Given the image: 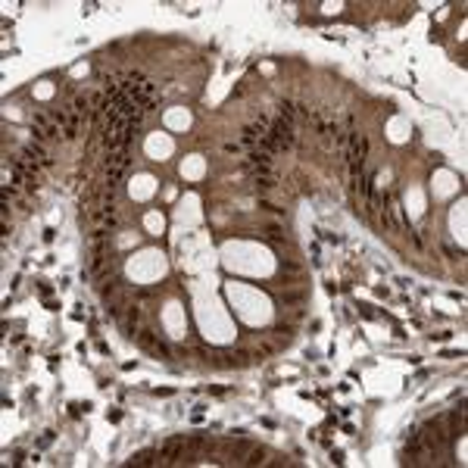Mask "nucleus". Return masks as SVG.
I'll return each mask as SVG.
<instances>
[{
	"label": "nucleus",
	"mask_w": 468,
	"mask_h": 468,
	"mask_svg": "<svg viewBox=\"0 0 468 468\" xmlns=\"http://www.w3.org/2000/svg\"><path fill=\"white\" fill-rule=\"evenodd\" d=\"M137 319H140V309L131 306V309H128V319H125V334H128V337H134V325H137Z\"/></svg>",
	"instance_id": "423d86ee"
},
{
	"label": "nucleus",
	"mask_w": 468,
	"mask_h": 468,
	"mask_svg": "<svg viewBox=\"0 0 468 468\" xmlns=\"http://www.w3.org/2000/svg\"><path fill=\"white\" fill-rule=\"evenodd\" d=\"M203 447H206V440H203V437H191V440H187V450H191V453L203 450Z\"/></svg>",
	"instance_id": "f8f14e48"
},
{
	"label": "nucleus",
	"mask_w": 468,
	"mask_h": 468,
	"mask_svg": "<svg viewBox=\"0 0 468 468\" xmlns=\"http://www.w3.org/2000/svg\"><path fill=\"white\" fill-rule=\"evenodd\" d=\"M275 334H278V341H281V344H290V341H294V328H290V325H278V328H275Z\"/></svg>",
	"instance_id": "9d476101"
},
{
	"label": "nucleus",
	"mask_w": 468,
	"mask_h": 468,
	"mask_svg": "<svg viewBox=\"0 0 468 468\" xmlns=\"http://www.w3.org/2000/svg\"><path fill=\"white\" fill-rule=\"evenodd\" d=\"M156 456L159 453H153V450H144V453H134L131 459H128V465H153L156 462Z\"/></svg>",
	"instance_id": "39448f33"
},
{
	"label": "nucleus",
	"mask_w": 468,
	"mask_h": 468,
	"mask_svg": "<svg viewBox=\"0 0 468 468\" xmlns=\"http://www.w3.org/2000/svg\"><path fill=\"white\" fill-rule=\"evenodd\" d=\"M253 184H256V191H259V194H265V191H272V187H278L272 175H256V181H253Z\"/></svg>",
	"instance_id": "0eeeda50"
},
{
	"label": "nucleus",
	"mask_w": 468,
	"mask_h": 468,
	"mask_svg": "<svg viewBox=\"0 0 468 468\" xmlns=\"http://www.w3.org/2000/svg\"><path fill=\"white\" fill-rule=\"evenodd\" d=\"M418 437H421V443H425L428 450H440V447H447V443L453 440L450 431L440 428V421H428V425H425V434H418Z\"/></svg>",
	"instance_id": "f03ea898"
},
{
	"label": "nucleus",
	"mask_w": 468,
	"mask_h": 468,
	"mask_svg": "<svg viewBox=\"0 0 468 468\" xmlns=\"http://www.w3.org/2000/svg\"><path fill=\"white\" fill-rule=\"evenodd\" d=\"M187 450V440L184 437H172L166 440L159 447V462H175V459H181V453Z\"/></svg>",
	"instance_id": "7ed1b4c3"
},
{
	"label": "nucleus",
	"mask_w": 468,
	"mask_h": 468,
	"mask_svg": "<svg viewBox=\"0 0 468 468\" xmlns=\"http://www.w3.org/2000/svg\"><path fill=\"white\" fill-rule=\"evenodd\" d=\"M281 272H294V275H300V272H303V262H297V259H281Z\"/></svg>",
	"instance_id": "9b49d317"
},
{
	"label": "nucleus",
	"mask_w": 468,
	"mask_h": 468,
	"mask_svg": "<svg viewBox=\"0 0 468 468\" xmlns=\"http://www.w3.org/2000/svg\"><path fill=\"white\" fill-rule=\"evenodd\" d=\"M262 462H265V450H259V447H253L247 453V459H243V465H262Z\"/></svg>",
	"instance_id": "1a4fd4ad"
},
{
	"label": "nucleus",
	"mask_w": 468,
	"mask_h": 468,
	"mask_svg": "<svg viewBox=\"0 0 468 468\" xmlns=\"http://www.w3.org/2000/svg\"><path fill=\"white\" fill-rule=\"evenodd\" d=\"M303 300H306V294H303V290H290V294H281V303H284V306H300Z\"/></svg>",
	"instance_id": "6e6552de"
},
{
	"label": "nucleus",
	"mask_w": 468,
	"mask_h": 468,
	"mask_svg": "<svg viewBox=\"0 0 468 468\" xmlns=\"http://www.w3.org/2000/svg\"><path fill=\"white\" fill-rule=\"evenodd\" d=\"M137 344H140V350H144V353L156 356V359H172L169 344H162L159 334H153V331H137Z\"/></svg>",
	"instance_id": "f257e3e1"
},
{
	"label": "nucleus",
	"mask_w": 468,
	"mask_h": 468,
	"mask_svg": "<svg viewBox=\"0 0 468 468\" xmlns=\"http://www.w3.org/2000/svg\"><path fill=\"white\" fill-rule=\"evenodd\" d=\"M268 134H272V140H275L278 147H294V128H290L287 119H278Z\"/></svg>",
	"instance_id": "20e7f679"
},
{
	"label": "nucleus",
	"mask_w": 468,
	"mask_h": 468,
	"mask_svg": "<svg viewBox=\"0 0 468 468\" xmlns=\"http://www.w3.org/2000/svg\"><path fill=\"white\" fill-rule=\"evenodd\" d=\"M443 253H447V256H453V259H462V250H456V247H450V243H447V247H443Z\"/></svg>",
	"instance_id": "ddd939ff"
}]
</instances>
